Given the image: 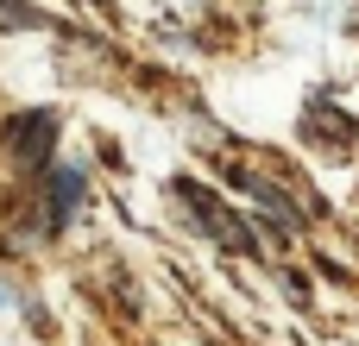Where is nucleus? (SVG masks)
Returning a JSON list of instances; mask_svg holds the SVG:
<instances>
[{
  "mask_svg": "<svg viewBox=\"0 0 359 346\" xmlns=\"http://www.w3.org/2000/svg\"><path fill=\"white\" fill-rule=\"evenodd\" d=\"M183 195H189L196 221H202V227H208V233H215V240H221L227 252H252V233H246V227H233V221H227V214H221V208L208 202V189H183Z\"/></svg>",
  "mask_w": 359,
  "mask_h": 346,
  "instance_id": "f257e3e1",
  "label": "nucleus"
},
{
  "mask_svg": "<svg viewBox=\"0 0 359 346\" xmlns=\"http://www.w3.org/2000/svg\"><path fill=\"white\" fill-rule=\"evenodd\" d=\"M50 132H57L50 113H13V120H6V139H13L19 158H44V151H50Z\"/></svg>",
  "mask_w": 359,
  "mask_h": 346,
  "instance_id": "f03ea898",
  "label": "nucleus"
},
{
  "mask_svg": "<svg viewBox=\"0 0 359 346\" xmlns=\"http://www.w3.org/2000/svg\"><path fill=\"white\" fill-rule=\"evenodd\" d=\"M76 202H82V170H57L50 177V227H69Z\"/></svg>",
  "mask_w": 359,
  "mask_h": 346,
  "instance_id": "7ed1b4c3",
  "label": "nucleus"
},
{
  "mask_svg": "<svg viewBox=\"0 0 359 346\" xmlns=\"http://www.w3.org/2000/svg\"><path fill=\"white\" fill-rule=\"evenodd\" d=\"M240 189H246L259 208H271V214H278V227H290V221H297V208H290V202H284L271 183H259V177H246V170H240Z\"/></svg>",
  "mask_w": 359,
  "mask_h": 346,
  "instance_id": "20e7f679",
  "label": "nucleus"
},
{
  "mask_svg": "<svg viewBox=\"0 0 359 346\" xmlns=\"http://www.w3.org/2000/svg\"><path fill=\"white\" fill-rule=\"evenodd\" d=\"M0 25H38V13H25V6H13V0H0Z\"/></svg>",
  "mask_w": 359,
  "mask_h": 346,
  "instance_id": "39448f33",
  "label": "nucleus"
},
{
  "mask_svg": "<svg viewBox=\"0 0 359 346\" xmlns=\"http://www.w3.org/2000/svg\"><path fill=\"white\" fill-rule=\"evenodd\" d=\"M0 309H6V290H0Z\"/></svg>",
  "mask_w": 359,
  "mask_h": 346,
  "instance_id": "423d86ee",
  "label": "nucleus"
}]
</instances>
